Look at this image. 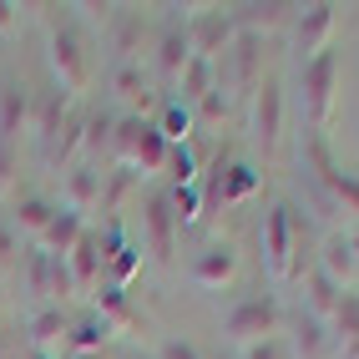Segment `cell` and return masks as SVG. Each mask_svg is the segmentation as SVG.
<instances>
[{
    "instance_id": "6da1fadb",
    "label": "cell",
    "mask_w": 359,
    "mask_h": 359,
    "mask_svg": "<svg viewBox=\"0 0 359 359\" xmlns=\"http://www.w3.org/2000/svg\"><path fill=\"white\" fill-rule=\"evenodd\" d=\"M258 243H263V263H269V273L278 283H294V278H304L309 269H314V263H309L314 238H309V223L299 218L294 203H278L269 218H263Z\"/></svg>"
},
{
    "instance_id": "7a4b0ae2",
    "label": "cell",
    "mask_w": 359,
    "mask_h": 359,
    "mask_svg": "<svg viewBox=\"0 0 359 359\" xmlns=\"http://www.w3.org/2000/svg\"><path fill=\"white\" fill-rule=\"evenodd\" d=\"M167 137L157 132V122H147V116H122L111 132V157L116 167H132V172H157V167L167 162Z\"/></svg>"
},
{
    "instance_id": "3957f363",
    "label": "cell",
    "mask_w": 359,
    "mask_h": 359,
    "mask_svg": "<svg viewBox=\"0 0 359 359\" xmlns=\"http://www.w3.org/2000/svg\"><path fill=\"white\" fill-rule=\"evenodd\" d=\"M51 71H56V86L61 91H86L97 66H91V51H86V36L71 26V20L51 15Z\"/></svg>"
},
{
    "instance_id": "277c9868",
    "label": "cell",
    "mask_w": 359,
    "mask_h": 359,
    "mask_svg": "<svg viewBox=\"0 0 359 359\" xmlns=\"http://www.w3.org/2000/svg\"><path fill=\"white\" fill-rule=\"evenodd\" d=\"M334 86H339V56L334 51H319L314 61H304V116L314 137L334 122V97H339Z\"/></svg>"
},
{
    "instance_id": "5b68a950",
    "label": "cell",
    "mask_w": 359,
    "mask_h": 359,
    "mask_svg": "<svg viewBox=\"0 0 359 359\" xmlns=\"http://www.w3.org/2000/svg\"><path fill=\"white\" fill-rule=\"evenodd\" d=\"M283 324V309L269 299V294H248V299H238L228 314H223V334L233 344H258V339H273Z\"/></svg>"
},
{
    "instance_id": "8992f818",
    "label": "cell",
    "mask_w": 359,
    "mask_h": 359,
    "mask_svg": "<svg viewBox=\"0 0 359 359\" xmlns=\"http://www.w3.org/2000/svg\"><path fill=\"white\" fill-rule=\"evenodd\" d=\"M304 157H309V167H314V182L324 187V203H329L334 212H349V218H359V182L344 172V167H334L324 137H309Z\"/></svg>"
},
{
    "instance_id": "52a82bcc",
    "label": "cell",
    "mask_w": 359,
    "mask_h": 359,
    "mask_svg": "<svg viewBox=\"0 0 359 359\" xmlns=\"http://www.w3.org/2000/svg\"><path fill=\"white\" fill-rule=\"evenodd\" d=\"M187 26V46H193V56L198 61H218V51L228 56V41H233V15L223 11H212V6H193V15L182 20Z\"/></svg>"
},
{
    "instance_id": "ba28073f",
    "label": "cell",
    "mask_w": 359,
    "mask_h": 359,
    "mask_svg": "<svg viewBox=\"0 0 359 359\" xmlns=\"http://www.w3.org/2000/svg\"><path fill=\"white\" fill-rule=\"evenodd\" d=\"M278 137H283V86L273 76L258 81V97H253V142L263 152H278Z\"/></svg>"
},
{
    "instance_id": "9c48e42d",
    "label": "cell",
    "mask_w": 359,
    "mask_h": 359,
    "mask_svg": "<svg viewBox=\"0 0 359 359\" xmlns=\"http://www.w3.org/2000/svg\"><path fill=\"white\" fill-rule=\"evenodd\" d=\"M334 26H339V11H334V6H309L304 15H294V46H299V56L314 61L319 51H329Z\"/></svg>"
},
{
    "instance_id": "30bf717a",
    "label": "cell",
    "mask_w": 359,
    "mask_h": 359,
    "mask_svg": "<svg viewBox=\"0 0 359 359\" xmlns=\"http://www.w3.org/2000/svg\"><path fill=\"white\" fill-rule=\"evenodd\" d=\"M142 228H147V248L157 263H172V238H177V218H172V203L167 193H152L147 208H142Z\"/></svg>"
},
{
    "instance_id": "8fae6325",
    "label": "cell",
    "mask_w": 359,
    "mask_h": 359,
    "mask_svg": "<svg viewBox=\"0 0 359 359\" xmlns=\"http://www.w3.org/2000/svg\"><path fill=\"white\" fill-rule=\"evenodd\" d=\"M20 132H31V91L11 76L0 81V142L20 147Z\"/></svg>"
},
{
    "instance_id": "7c38bea8",
    "label": "cell",
    "mask_w": 359,
    "mask_h": 359,
    "mask_svg": "<svg viewBox=\"0 0 359 359\" xmlns=\"http://www.w3.org/2000/svg\"><path fill=\"white\" fill-rule=\"evenodd\" d=\"M187 61H193V46H187V26L182 20H172L162 36H157V71L167 86H177V76L187 71Z\"/></svg>"
},
{
    "instance_id": "4fadbf2b",
    "label": "cell",
    "mask_w": 359,
    "mask_h": 359,
    "mask_svg": "<svg viewBox=\"0 0 359 359\" xmlns=\"http://www.w3.org/2000/svg\"><path fill=\"white\" fill-rule=\"evenodd\" d=\"M66 111H71V102H66V91L56 86V91H36L31 97V132L51 147L56 142V132H61V122H66Z\"/></svg>"
},
{
    "instance_id": "5bb4252c",
    "label": "cell",
    "mask_w": 359,
    "mask_h": 359,
    "mask_svg": "<svg viewBox=\"0 0 359 359\" xmlns=\"http://www.w3.org/2000/svg\"><path fill=\"white\" fill-rule=\"evenodd\" d=\"M233 273H238V253L228 243H208L193 258V283H203V289H223Z\"/></svg>"
},
{
    "instance_id": "9a60e30c",
    "label": "cell",
    "mask_w": 359,
    "mask_h": 359,
    "mask_svg": "<svg viewBox=\"0 0 359 359\" xmlns=\"http://www.w3.org/2000/svg\"><path fill=\"white\" fill-rule=\"evenodd\" d=\"M66 208H71V212H91V208H102V172H97L91 162L66 167Z\"/></svg>"
},
{
    "instance_id": "2e32d148",
    "label": "cell",
    "mask_w": 359,
    "mask_h": 359,
    "mask_svg": "<svg viewBox=\"0 0 359 359\" xmlns=\"http://www.w3.org/2000/svg\"><path fill=\"white\" fill-rule=\"evenodd\" d=\"M91 314L97 319H107V329L116 334V329H142V314L132 309V299H127V289H111V283H102L97 294H91Z\"/></svg>"
},
{
    "instance_id": "e0dca14e",
    "label": "cell",
    "mask_w": 359,
    "mask_h": 359,
    "mask_svg": "<svg viewBox=\"0 0 359 359\" xmlns=\"http://www.w3.org/2000/svg\"><path fill=\"white\" fill-rule=\"evenodd\" d=\"M81 233H86V223H81V212H71V208H56V218H51V228L41 233V253H51V258H66L71 248L81 243Z\"/></svg>"
},
{
    "instance_id": "ac0fdd59",
    "label": "cell",
    "mask_w": 359,
    "mask_h": 359,
    "mask_svg": "<svg viewBox=\"0 0 359 359\" xmlns=\"http://www.w3.org/2000/svg\"><path fill=\"white\" fill-rule=\"evenodd\" d=\"M31 349L36 354H51L56 344L66 349V329H71V319L61 314V309H51V304H46V309H36V314H31Z\"/></svg>"
},
{
    "instance_id": "d6986e66",
    "label": "cell",
    "mask_w": 359,
    "mask_h": 359,
    "mask_svg": "<svg viewBox=\"0 0 359 359\" xmlns=\"http://www.w3.org/2000/svg\"><path fill=\"white\" fill-rule=\"evenodd\" d=\"M354 263H359V248H354V238L334 233L329 243L319 248V263H314V269H319V273H329V278H334V283L344 289V278L354 273Z\"/></svg>"
},
{
    "instance_id": "ffe728a7",
    "label": "cell",
    "mask_w": 359,
    "mask_h": 359,
    "mask_svg": "<svg viewBox=\"0 0 359 359\" xmlns=\"http://www.w3.org/2000/svg\"><path fill=\"white\" fill-rule=\"evenodd\" d=\"M137 273H142V248H137V243H122V238H111V248H107V269H102V283H111V289H127Z\"/></svg>"
},
{
    "instance_id": "44dd1931",
    "label": "cell",
    "mask_w": 359,
    "mask_h": 359,
    "mask_svg": "<svg viewBox=\"0 0 359 359\" xmlns=\"http://www.w3.org/2000/svg\"><path fill=\"white\" fill-rule=\"evenodd\" d=\"M107 31H111V46H116V66H137V51H142V15H137V11H116Z\"/></svg>"
},
{
    "instance_id": "7402d4cb",
    "label": "cell",
    "mask_w": 359,
    "mask_h": 359,
    "mask_svg": "<svg viewBox=\"0 0 359 359\" xmlns=\"http://www.w3.org/2000/svg\"><path fill=\"white\" fill-rule=\"evenodd\" d=\"M294 324V334H289V344H294V359H324V349H329V334H324V324L314 319V314H299L289 319Z\"/></svg>"
},
{
    "instance_id": "603a6c76",
    "label": "cell",
    "mask_w": 359,
    "mask_h": 359,
    "mask_svg": "<svg viewBox=\"0 0 359 359\" xmlns=\"http://www.w3.org/2000/svg\"><path fill=\"white\" fill-rule=\"evenodd\" d=\"M51 218H56V203H46V198H20L15 212H11V228L41 243V233L51 228Z\"/></svg>"
},
{
    "instance_id": "cb8c5ba5",
    "label": "cell",
    "mask_w": 359,
    "mask_h": 359,
    "mask_svg": "<svg viewBox=\"0 0 359 359\" xmlns=\"http://www.w3.org/2000/svg\"><path fill=\"white\" fill-rule=\"evenodd\" d=\"M111 91H116L127 107H137V111L152 107V81L142 76V66H111Z\"/></svg>"
},
{
    "instance_id": "d4e9b609",
    "label": "cell",
    "mask_w": 359,
    "mask_h": 359,
    "mask_svg": "<svg viewBox=\"0 0 359 359\" xmlns=\"http://www.w3.org/2000/svg\"><path fill=\"white\" fill-rule=\"evenodd\" d=\"M233 26H243L248 36H258V31H278V26H294V6H238Z\"/></svg>"
},
{
    "instance_id": "484cf974",
    "label": "cell",
    "mask_w": 359,
    "mask_h": 359,
    "mask_svg": "<svg viewBox=\"0 0 359 359\" xmlns=\"http://www.w3.org/2000/svg\"><path fill=\"white\" fill-rule=\"evenodd\" d=\"M107 339H111V329H107V319H97V314H86V319H76V324L66 329V349H71V354H102Z\"/></svg>"
},
{
    "instance_id": "4316f807",
    "label": "cell",
    "mask_w": 359,
    "mask_h": 359,
    "mask_svg": "<svg viewBox=\"0 0 359 359\" xmlns=\"http://www.w3.org/2000/svg\"><path fill=\"white\" fill-rule=\"evenodd\" d=\"M304 289H309V309H304V314H314V319L334 314V304L344 299V289H339V283H334L329 273H319V269H309V273H304Z\"/></svg>"
},
{
    "instance_id": "83f0119b",
    "label": "cell",
    "mask_w": 359,
    "mask_h": 359,
    "mask_svg": "<svg viewBox=\"0 0 359 359\" xmlns=\"http://www.w3.org/2000/svg\"><path fill=\"white\" fill-rule=\"evenodd\" d=\"M329 319H334V339H339L349 354H359V294L344 289V299L334 304V314H329Z\"/></svg>"
},
{
    "instance_id": "f1b7e54d",
    "label": "cell",
    "mask_w": 359,
    "mask_h": 359,
    "mask_svg": "<svg viewBox=\"0 0 359 359\" xmlns=\"http://www.w3.org/2000/svg\"><path fill=\"white\" fill-rule=\"evenodd\" d=\"M258 46H263L258 36H243V41H238V51H228L233 56V81L243 91H258V81H263L258 76Z\"/></svg>"
},
{
    "instance_id": "f546056e",
    "label": "cell",
    "mask_w": 359,
    "mask_h": 359,
    "mask_svg": "<svg viewBox=\"0 0 359 359\" xmlns=\"http://www.w3.org/2000/svg\"><path fill=\"white\" fill-rule=\"evenodd\" d=\"M132 193H137V172H132V167H111V172H102V212H116Z\"/></svg>"
},
{
    "instance_id": "4dcf8cb0",
    "label": "cell",
    "mask_w": 359,
    "mask_h": 359,
    "mask_svg": "<svg viewBox=\"0 0 359 359\" xmlns=\"http://www.w3.org/2000/svg\"><path fill=\"white\" fill-rule=\"evenodd\" d=\"M212 91V61H187V71L177 76V102H203Z\"/></svg>"
},
{
    "instance_id": "1f68e13d",
    "label": "cell",
    "mask_w": 359,
    "mask_h": 359,
    "mask_svg": "<svg viewBox=\"0 0 359 359\" xmlns=\"http://www.w3.org/2000/svg\"><path fill=\"white\" fill-rule=\"evenodd\" d=\"M167 203H172L177 228H187V223L203 218V193H198V187H172V193H167Z\"/></svg>"
},
{
    "instance_id": "d6a6232c",
    "label": "cell",
    "mask_w": 359,
    "mask_h": 359,
    "mask_svg": "<svg viewBox=\"0 0 359 359\" xmlns=\"http://www.w3.org/2000/svg\"><path fill=\"white\" fill-rule=\"evenodd\" d=\"M187 127H193V111H187V107H182L177 97H172V102L162 107V122H157V132L167 137V147H172L177 137H187Z\"/></svg>"
},
{
    "instance_id": "836d02e7",
    "label": "cell",
    "mask_w": 359,
    "mask_h": 359,
    "mask_svg": "<svg viewBox=\"0 0 359 359\" xmlns=\"http://www.w3.org/2000/svg\"><path fill=\"white\" fill-rule=\"evenodd\" d=\"M111 132H116V116L97 111V116H86V137H81V152H111Z\"/></svg>"
},
{
    "instance_id": "e575fe53",
    "label": "cell",
    "mask_w": 359,
    "mask_h": 359,
    "mask_svg": "<svg viewBox=\"0 0 359 359\" xmlns=\"http://www.w3.org/2000/svg\"><path fill=\"white\" fill-rule=\"evenodd\" d=\"M243 359H294V344H289V334H273V339H258L243 349Z\"/></svg>"
},
{
    "instance_id": "d590c367",
    "label": "cell",
    "mask_w": 359,
    "mask_h": 359,
    "mask_svg": "<svg viewBox=\"0 0 359 359\" xmlns=\"http://www.w3.org/2000/svg\"><path fill=\"white\" fill-rule=\"evenodd\" d=\"M223 111H228V97H223V86H212L208 97L198 102V116H203V122H218Z\"/></svg>"
},
{
    "instance_id": "8d00e7d4",
    "label": "cell",
    "mask_w": 359,
    "mask_h": 359,
    "mask_svg": "<svg viewBox=\"0 0 359 359\" xmlns=\"http://www.w3.org/2000/svg\"><path fill=\"white\" fill-rule=\"evenodd\" d=\"M15 167H20V147H11V142H0V193H6V187H11Z\"/></svg>"
},
{
    "instance_id": "74e56055",
    "label": "cell",
    "mask_w": 359,
    "mask_h": 359,
    "mask_svg": "<svg viewBox=\"0 0 359 359\" xmlns=\"http://www.w3.org/2000/svg\"><path fill=\"white\" fill-rule=\"evenodd\" d=\"M152 359H203V354H198V344H187V339H167Z\"/></svg>"
},
{
    "instance_id": "f35d334b",
    "label": "cell",
    "mask_w": 359,
    "mask_h": 359,
    "mask_svg": "<svg viewBox=\"0 0 359 359\" xmlns=\"http://www.w3.org/2000/svg\"><path fill=\"white\" fill-rule=\"evenodd\" d=\"M15 253H20L15 228H11V223H0V263H15Z\"/></svg>"
},
{
    "instance_id": "ab89813d",
    "label": "cell",
    "mask_w": 359,
    "mask_h": 359,
    "mask_svg": "<svg viewBox=\"0 0 359 359\" xmlns=\"http://www.w3.org/2000/svg\"><path fill=\"white\" fill-rule=\"evenodd\" d=\"M11 31H15V6L0 0V36H11Z\"/></svg>"
},
{
    "instance_id": "60d3db41",
    "label": "cell",
    "mask_w": 359,
    "mask_h": 359,
    "mask_svg": "<svg viewBox=\"0 0 359 359\" xmlns=\"http://www.w3.org/2000/svg\"><path fill=\"white\" fill-rule=\"evenodd\" d=\"M26 359H51V354H36V349H31V354H26Z\"/></svg>"
},
{
    "instance_id": "b9f144b4",
    "label": "cell",
    "mask_w": 359,
    "mask_h": 359,
    "mask_svg": "<svg viewBox=\"0 0 359 359\" xmlns=\"http://www.w3.org/2000/svg\"><path fill=\"white\" fill-rule=\"evenodd\" d=\"M127 359H152V354H127Z\"/></svg>"
}]
</instances>
